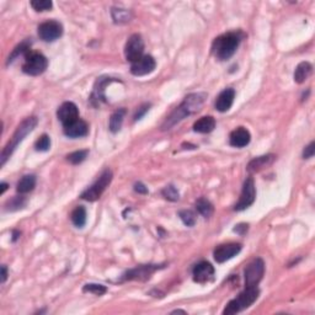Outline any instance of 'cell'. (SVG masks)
Wrapping results in <instances>:
<instances>
[{
    "label": "cell",
    "mask_w": 315,
    "mask_h": 315,
    "mask_svg": "<svg viewBox=\"0 0 315 315\" xmlns=\"http://www.w3.org/2000/svg\"><path fill=\"white\" fill-rule=\"evenodd\" d=\"M206 99V93H193L186 96V98L183 99V101L181 102L180 106L176 107V109L166 117V120L162 122L161 131L171 130L174 126H176L177 123L181 122V121L185 120L186 117L198 112L199 110H201V107L203 106Z\"/></svg>",
    "instance_id": "1"
},
{
    "label": "cell",
    "mask_w": 315,
    "mask_h": 315,
    "mask_svg": "<svg viewBox=\"0 0 315 315\" xmlns=\"http://www.w3.org/2000/svg\"><path fill=\"white\" fill-rule=\"evenodd\" d=\"M244 33L241 31H232L218 36L212 43V53L217 59L227 60L232 58L238 49Z\"/></svg>",
    "instance_id": "2"
},
{
    "label": "cell",
    "mask_w": 315,
    "mask_h": 315,
    "mask_svg": "<svg viewBox=\"0 0 315 315\" xmlns=\"http://www.w3.org/2000/svg\"><path fill=\"white\" fill-rule=\"evenodd\" d=\"M37 123H38V120H37V117H35V116L25 118V120L20 123L19 127L16 128L15 133L12 135L11 139L7 142L6 146H5L4 149H2L1 157H0V166H4L6 160L11 157V154L14 153L15 149L17 148V146H19L21 142L25 139L26 136L30 135V133L35 130Z\"/></svg>",
    "instance_id": "3"
},
{
    "label": "cell",
    "mask_w": 315,
    "mask_h": 315,
    "mask_svg": "<svg viewBox=\"0 0 315 315\" xmlns=\"http://www.w3.org/2000/svg\"><path fill=\"white\" fill-rule=\"evenodd\" d=\"M260 296V291L257 287H245V290L240 293L236 298L232 299L229 303L225 306L223 315H233L240 312L245 311L249 307L253 306L257 301Z\"/></svg>",
    "instance_id": "4"
},
{
    "label": "cell",
    "mask_w": 315,
    "mask_h": 315,
    "mask_svg": "<svg viewBox=\"0 0 315 315\" xmlns=\"http://www.w3.org/2000/svg\"><path fill=\"white\" fill-rule=\"evenodd\" d=\"M25 62L22 64V72L31 77H37L43 74L48 68V59L39 52L28 51L25 54Z\"/></svg>",
    "instance_id": "5"
},
{
    "label": "cell",
    "mask_w": 315,
    "mask_h": 315,
    "mask_svg": "<svg viewBox=\"0 0 315 315\" xmlns=\"http://www.w3.org/2000/svg\"><path fill=\"white\" fill-rule=\"evenodd\" d=\"M112 177H114V175H112L111 170H110L109 167L105 169L104 171L101 172V175L98 177V180H96L95 182L90 186V187L86 188V190L81 193L80 198L85 199V201H89V202L98 201L100 197L102 196V193L105 192V190H106V188L110 186V183H111V181H112Z\"/></svg>",
    "instance_id": "6"
},
{
    "label": "cell",
    "mask_w": 315,
    "mask_h": 315,
    "mask_svg": "<svg viewBox=\"0 0 315 315\" xmlns=\"http://www.w3.org/2000/svg\"><path fill=\"white\" fill-rule=\"evenodd\" d=\"M165 265H139V266L126 271L121 277L120 282L125 281H147L158 270L164 269Z\"/></svg>",
    "instance_id": "7"
},
{
    "label": "cell",
    "mask_w": 315,
    "mask_h": 315,
    "mask_svg": "<svg viewBox=\"0 0 315 315\" xmlns=\"http://www.w3.org/2000/svg\"><path fill=\"white\" fill-rule=\"evenodd\" d=\"M265 275V262L264 260L257 257L253 260L250 264L246 266L244 271V277H245V287H257L261 282L262 277Z\"/></svg>",
    "instance_id": "8"
},
{
    "label": "cell",
    "mask_w": 315,
    "mask_h": 315,
    "mask_svg": "<svg viewBox=\"0 0 315 315\" xmlns=\"http://www.w3.org/2000/svg\"><path fill=\"white\" fill-rule=\"evenodd\" d=\"M144 41L139 33H133L125 46V57L128 62L136 63L144 56Z\"/></svg>",
    "instance_id": "9"
},
{
    "label": "cell",
    "mask_w": 315,
    "mask_h": 315,
    "mask_svg": "<svg viewBox=\"0 0 315 315\" xmlns=\"http://www.w3.org/2000/svg\"><path fill=\"white\" fill-rule=\"evenodd\" d=\"M255 198H256L255 182H254L253 177H248L243 185L240 198H239V201L235 203L234 211L240 212V211H244V209L249 208V207L255 202Z\"/></svg>",
    "instance_id": "10"
},
{
    "label": "cell",
    "mask_w": 315,
    "mask_h": 315,
    "mask_svg": "<svg viewBox=\"0 0 315 315\" xmlns=\"http://www.w3.org/2000/svg\"><path fill=\"white\" fill-rule=\"evenodd\" d=\"M38 37L44 42H54L56 39L62 37L63 26L59 21L49 20L42 22L37 28Z\"/></svg>",
    "instance_id": "11"
},
{
    "label": "cell",
    "mask_w": 315,
    "mask_h": 315,
    "mask_svg": "<svg viewBox=\"0 0 315 315\" xmlns=\"http://www.w3.org/2000/svg\"><path fill=\"white\" fill-rule=\"evenodd\" d=\"M241 251V244L239 243H228L222 244V245L217 246L213 251V257L218 264H223V262L228 261V260L233 259V257L238 255Z\"/></svg>",
    "instance_id": "12"
},
{
    "label": "cell",
    "mask_w": 315,
    "mask_h": 315,
    "mask_svg": "<svg viewBox=\"0 0 315 315\" xmlns=\"http://www.w3.org/2000/svg\"><path fill=\"white\" fill-rule=\"evenodd\" d=\"M57 117H58V120L63 125V127L75 122V121L79 120L78 106L72 101L63 102L59 106L58 111H57Z\"/></svg>",
    "instance_id": "13"
},
{
    "label": "cell",
    "mask_w": 315,
    "mask_h": 315,
    "mask_svg": "<svg viewBox=\"0 0 315 315\" xmlns=\"http://www.w3.org/2000/svg\"><path fill=\"white\" fill-rule=\"evenodd\" d=\"M156 67L157 62L154 59V57L147 54V56H143L136 63H132V65H131V73L135 77H144V75L153 73L156 70Z\"/></svg>",
    "instance_id": "14"
},
{
    "label": "cell",
    "mask_w": 315,
    "mask_h": 315,
    "mask_svg": "<svg viewBox=\"0 0 315 315\" xmlns=\"http://www.w3.org/2000/svg\"><path fill=\"white\" fill-rule=\"evenodd\" d=\"M192 276L193 281L199 283V285L208 283L214 278V267L212 266V264H209V262L201 261L197 265H195V267H193Z\"/></svg>",
    "instance_id": "15"
},
{
    "label": "cell",
    "mask_w": 315,
    "mask_h": 315,
    "mask_svg": "<svg viewBox=\"0 0 315 315\" xmlns=\"http://www.w3.org/2000/svg\"><path fill=\"white\" fill-rule=\"evenodd\" d=\"M112 81H116V79L110 78V77H101L96 80L93 94H91V96H90V101L94 106H99L101 102L106 101V96H105V88H106L107 85H110Z\"/></svg>",
    "instance_id": "16"
},
{
    "label": "cell",
    "mask_w": 315,
    "mask_h": 315,
    "mask_svg": "<svg viewBox=\"0 0 315 315\" xmlns=\"http://www.w3.org/2000/svg\"><path fill=\"white\" fill-rule=\"evenodd\" d=\"M235 99V90L232 88L224 89L222 93L218 95V98L214 102V107L219 112H227L232 109Z\"/></svg>",
    "instance_id": "17"
},
{
    "label": "cell",
    "mask_w": 315,
    "mask_h": 315,
    "mask_svg": "<svg viewBox=\"0 0 315 315\" xmlns=\"http://www.w3.org/2000/svg\"><path fill=\"white\" fill-rule=\"evenodd\" d=\"M63 132H64V135L69 138H81L88 136L89 126L85 121L79 118L75 122L63 127Z\"/></svg>",
    "instance_id": "18"
},
{
    "label": "cell",
    "mask_w": 315,
    "mask_h": 315,
    "mask_svg": "<svg viewBox=\"0 0 315 315\" xmlns=\"http://www.w3.org/2000/svg\"><path fill=\"white\" fill-rule=\"evenodd\" d=\"M251 141V135L245 127H238L230 133L229 143L234 148H244L249 146Z\"/></svg>",
    "instance_id": "19"
},
{
    "label": "cell",
    "mask_w": 315,
    "mask_h": 315,
    "mask_svg": "<svg viewBox=\"0 0 315 315\" xmlns=\"http://www.w3.org/2000/svg\"><path fill=\"white\" fill-rule=\"evenodd\" d=\"M275 160H276L275 154H266V156L257 157L249 162L248 166H246V170H248L249 172L261 171L262 169H265V167L274 164Z\"/></svg>",
    "instance_id": "20"
},
{
    "label": "cell",
    "mask_w": 315,
    "mask_h": 315,
    "mask_svg": "<svg viewBox=\"0 0 315 315\" xmlns=\"http://www.w3.org/2000/svg\"><path fill=\"white\" fill-rule=\"evenodd\" d=\"M214 128H216V120L212 116L201 117L193 123V131L197 133H202V135L211 133Z\"/></svg>",
    "instance_id": "21"
},
{
    "label": "cell",
    "mask_w": 315,
    "mask_h": 315,
    "mask_svg": "<svg viewBox=\"0 0 315 315\" xmlns=\"http://www.w3.org/2000/svg\"><path fill=\"white\" fill-rule=\"evenodd\" d=\"M313 73V65L309 62H302L297 65L295 70V81L297 84H303L304 81L308 80Z\"/></svg>",
    "instance_id": "22"
},
{
    "label": "cell",
    "mask_w": 315,
    "mask_h": 315,
    "mask_svg": "<svg viewBox=\"0 0 315 315\" xmlns=\"http://www.w3.org/2000/svg\"><path fill=\"white\" fill-rule=\"evenodd\" d=\"M126 114H127L126 109H118L110 116L109 130L111 131L112 133L120 132L121 128H122L123 121H125Z\"/></svg>",
    "instance_id": "23"
},
{
    "label": "cell",
    "mask_w": 315,
    "mask_h": 315,
    "mask_svg": "<svg viewBox=\"0 0 315 315\" xmlns=\"http://www.w3.org/2000/svg\"><path fill=\"white\" fill-rule=\"evenodd\" d=\"M36 186V176L35 175L30 174V175H25L20 178V181L17 182L16 186V191L21 195H25V193L31 192V191L35 188Z\"/></svg>",
    "instance_id": "24"
},
{
    "label": "cell",
    "mask_w": 315,
    "mask_h": 315,
    "mask_svg": "<svg viewBox=\"0 0 315 315\" xmlns=\"http://www.w3.org/2000/svg\"><path fill=\"white\" fill-rule=\"evenodd\" d=\"M111 16L115 23L123 25V23L130 22L132 19V12H131V10L122 9V7H112Z\"/></svg>",
    "instance_id": "25"
},
{
    "label": "cell",
    "mask_w": 315,
    "mask_h": 315,
    "mask_svg": "<svg viewBox=\"0 0 315 315\" xmlns=\"http://www.w3.org/2000/svg\"><path fill=\"white\" fill-rule=\"evenodd\" d=\"M31 44H32V41H31V38L25 39V41L21 42L20 44H17V46L14 48V51L11 52V54L9 56V58H7L6 64H10V63H12L15 59L19 58L20 56H22V54L25 56V54L31 49Z\"/></svg>",
    "instance_id": "26"
},
{
    "label": "cell",
    "mask_w": 315,
    "mask_h": 315,
    "mask_svg": "<svg viewBox=\"0 0 315 315\" xmlns=\"http://www.w3.org/2000/svg\"><path fill=\"white\" fill-rule=\"evenodd\" d=\"M70 220L74 227L83 228L86 224V209L84 206H78L70 213Z\"/></svg>",
    "instance_id": "27"
},
{
    "label": "cell",
    "mask_w": 315,
    "mask_h": 315,
    "mask_svg": "<svg viewBox=\"0 0 315 315\" xmlns=\"http://www.w3.org/2000/svg\"><path fill=\"white\" fill-rule=\"evenodd\" d=\"M196 209L202 217L209 218L212 214H213L214 207H213V204L208 201V199L204 198V197H199V198L196 201Z\"/></svg>",
    "instance_id": "28"
},
{
    "label": "cell",
    "mask_w": 315,
    "mask_h": 315,
    "mask_svg": "<svg viewBox=\"0 0 315 315\" xmlns=\"http://www.w3.org/2000/svg\"><path fill=\"white\" fill-rule=\"evenodd\" d=\"M26 206V198L23 196H15L12 198L7 199L5 203V211L15 212L23 208Z\"/></svg>",
    "instance_id": "29"
},
{
    "label": "cell",
    "mask_w": 315,
    "mask_h": 315,
    "mask_svg": "<svg viewBox=\"0 0 315 315\" xmlns=\"http://www.w3.org/2000/svg\"><path fill=\"white\" fill-rule=\"evenodd\" d=\"M89 156V151L88 149H84V151H77V152H73V153L68 154L67 160L73 165H79L81 164L83 161H85V159Z\"/></svg>",
    "instance_id": "30"
},
{
    "label": "cell",
    "mask_w": 315,
    "mask_h": 315,
    "mask_svg": "<svg viewBox=\"0 0 315 315\" xmlns=\"http://www.w3.org/2000/svg\"><path fill=\"white\" fill-rule=\"evenodd\" d=\"M84 293H93L95 296H102L107 292V287L100 283H86L83 287Z\"/></svg>",
    "instance_id": "31"
},
{
    "label": "cell",
    "mask_w": 315,
    "mask_h": 315,
    "mask_svg": "<svg viewBox=\"0 0 315 315\" xmlns=\"http://www.w3.org/2000/svg\"><path fill=\"white\" fill-rule=\"evenodd\" d=\"M161 195L165 199L170 202H176L180 198V193H178V190L175 187L174 185H167L165 186L161 190Z\"/></svg>",
    "instance_id": "32"
},
{
    "label": "cell",
    "mask_w": 315,
    "mask_h": 315,
    "mask_svg": "<svg viewBox=\"0 0 315 315\" xmlns=\"http://www.w3.org/2000/svg\"><path fill=\"white\" fill-rule=\"evenodd\" d=\"M178 217L186 227H193L196 224V214L190 209H182L178 212Z\"/></svg>",
    "instance_id": "33"
},
{
    "label": "cell",
    "mask_w": 315,
    "mask_h": 315,
    "mask_svg": "<svg viewBox=\"0 0 315 315\" xmlns=\"http://www.w3.org/2000/svg\"><path fill=\"white\" fill-rule=\"evenodd\" d=\"M30 4L33 7V10L39 12L48 11V10H51L53 7V2L51 0H32Z\"/></svg>",
    "instance_id": "34"
},
{
    "label": "cell",
    "mask_w": 315,
    "mask_h": 315,
    "mask_svg": "<svg viewBox=\"0 0 315 315\" xmlns=\"http://www.w3.org/2000/svg\"><path fill=\"white\" fill-rule=\"evenodd\" d=\"M36 151L38 152H47L51 148V138L48 135H42L35 143Z\"/></svg>",
    "instance_id": "35"
},
{
    "label": "cell",
    "mask_w": 315,
    "mask_h": 315,
    "mask_svg": "<svg viewBox=\"0 0 315 315\" xmlns=\"http://www.w3.org/2000/svg\"><path fill=\"white\" fill-rule=\"evenodd\" d=\"M315 154V142H311L303 151V159H311Z\"/></svg>",
    "instance_id": "36"
},
{
    "label": "cell",
    "mask_w": 315,
    "mask_h": 315,
    "mask_svg": "<svg viewBox=\"0 0 315 315\" xmlns=\"http://www.w3.org/2000/svg\"><path fill=\"white\" fill-rule=\"evenodd\" d=\"M149 107H151V104H143L141 107L137 110V112L135 114V116H133V120L135 121H138L141 120L142 117L144 116V115L147 114V112L149 111Z\"/></svg>",
    "instance_id": "37"
},
{
    "label": "cell",
    "mask_w": 315,
    "mask_h": 315,
    "mask_svg": "<svg viewBox=\"0 0 315 315\" xmlns=\"http://www.w3.org/2000/svg\"><path fill=\"white\" fill-rule=\"evenodd\" d=\"M248 229H249V224H246V223H240V224L235 225V228L233 230H234V233H236V234L245 235L246 233H248Z\"/></svg>",
    "instance_id": "38"
},
{
    "label": "cell",
    "mask_w": 315,
    "mask_h": 315,
    "mask_svg": "<svg viewBox=\"0 0 315 315\" xmlns=\"http://www.w3.org/2000/svg\"><path fill=\"white\" fill-rule=\"evenodd\" d=\"M135 191L138 193H142V195H147V193H148V188H147V186L142 182L135 183Z\"/></svg>",
    "instance_id": "39"
},
{
    "label": "cell",
    "mask_w": 315,
    "mask_h": 315,
    "mask_svg": "<svg viewBox=\"0 0 315 315\" xmlns=\"http://www.w3.org/2000/svg\"><path fill=\"white\" fill-rule=\"evenodd\" d=\"M6 278H7V269L5 265H2L1 266V283H5Z\"/></svg>",
    "instance_id": "40"
},
{
    "label": "cell",
    "mask_w": 315,
    "mask_h": 315,
    "mask_svg": "<svg viewBox=\"0 0 315 315\" xmlns=\"http://www.w3.org/2000/svg\"><path fill=\"white\" fill-rule=\"evenodd\" d=\"M0 187H1V191H0V193H1V195H2V193H4L5 191L7 190V187H9V185H7L6 182H1V183H0Z\"/></svg>",
    "instance_id": "41"
},
{
    "label": "cell",
    "mask_w": 315,
    "mask_h": 315,
    "mask_svg": "<svg viewBox=\"0 0 315 315\" xmlns=\"http://www.w3.org/2000/svg\"><path fill=\"white\" fill-rule=\"evenodd\" d=\"M19 236H20V233L17 232V230H14V232H12V241H16L17 239H19Z\"/></svg>",
    "instance_id": "42"
},
{
    "label": "cell",
    "mask_w": 315,
    "mask_h": 315,
    "mask_svg": "<svg viewBox=\"0 0 315 315\" xmlns=\"http://www.w3.org/2000/svg\"><path fill=\"white\" fill-rule=\"evenodd\" d=\"M175 313H183V314H186V312H183V311H180V309H177V311H174L172 312L171 314H175Z\"/></svg>",
    "instance_id": "43"
}]
</instances>
